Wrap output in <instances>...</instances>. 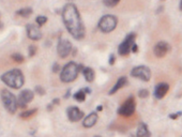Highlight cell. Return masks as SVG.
Segmentation results:
<instances>
[{
	"label": "cell",
	"instance_id": "cell-1",
	"mask_svg": "<svg viewBox=\"0 0 182 137\" xmlns=\"http://www.w3.org/2000/svg\"><path fill=\"white\" fill-rule=\"evenodd\" d=\"M62 20L67 30L75 40H82L85 37V26L79 11L74 3H67L62 9Z\"/></svg>",
	"mask_w": 182,
	"mask_h": 137
},
{
	"label": "cell",
	"instance_id": "cell-2",
	"mask_svg": "<svg viewBox=\"0 0 182 137\" xmlns=\"http://www.w3.org/2000/svg\"><path fill=\"white\" fill-rule=\"evenodd\" d=\"M0 78L7 86H9L12 89H20L24 86L25 82L24 74L18 69H13L11 71L6 72L4 74L1 75Z\"/></svg>",
	"mask_w": 182,
	"mask_h": 137
},
{
	"label": "cell",
	"instance_id": "cell-3",
	"mask_svg": "<svg viewBox=\"0 0 182 137\" xmlns=\"http://www.w3.org/2000/svg\"><path fill=\"white\" fill-rule=\"evenodd\" d=\"M80 68H82L80 64L78 66V64L73 62V61L67 63L61 70V73H60L61 82H66V84H69V82H74L75 79L77 78V76H78Z\"/></svg>",
	"mask_w": 182,
	"mask_h": 137
},
{
	"label": "cell",
	"instance_id": "cell-4",
	"mask_svg": "<svg viewBox=\"0 0 182 137\" xmlns=\"http://www.w3.org/2000/svg\"><path fill=\"white\" fill-rule=\"evenodd\" d=\"M0 97L1 101L3 103L4 108L11 113H15L17 110V99L12 92H10L8 89H2L0 92Z\"/></svg>",
	"mask_w": 182,
	"mask_h": 137
},
{
	"label": "cell",
	"instance_id": "cell-5",
	"mask_svg": "<svg viewBox=\"0 0 182 137\" xmlns=\"http://www.w3.org/2000/svg\"><path fill=\"white\" fill-rule=\"evenodd\" d=\"M117 25H118V18L115 15H104L102 18L99 22V29L103 33H110L111 31L116 29Z\"/></svg>",
	"mask_w": 182,
	"mask_h": 137
},
{
	"label": "cell",
	"instance_id": "cell-6",
	"mask_svg": "<svg viewBox=\"0 0 182 137\" xmlns=\"http://www.w3.org/2000/svg\"><path fill=\"white\" fill-rule=\"evenodd\" d=\"M136 109V102L134 97H130L123 102L120 107L118 108V113L122 117H131Z\"/></svg>",
	"mask_w": 182,
	"mask_h": 137
},
{
	"label": "cell",
	"instance_id": "cell-7",
	"mask_svg": "<svg viewBox=\"0 0 182 137\" xmlns=\"http://www.w3.org/2000/svg\"><path fill=\"white\" fill-rule=\"evenodd\" d=\"M135 40H136V34L134 32H131L124 38V40L122 41L121 44L118 47V53L120 56H127L131 51L132 45L135 43Z\"/></svg>",
	"mask_w": 182,
	"mask_h": 137
},
{
	"label": "cell",
	"instance_id": "cell-8",
	"mask_svg": "<svg viewBox=\"0 0 182 137\" xmlns=\"http://www.w3.org/2000/svg\"><path fill=\"white\" fill-rule=\"evenodd\" d=\"M131 76L138 78L142 82H149L151 78V71L146 66H138L133 68L131 71Z\"/></svg>",
	"mask_w": 182,
	"mask_h": 137
},
{
	"label": "cell",
	"instance_id": "cell-9",
	"mask_svg": "<svg viewBox=\"0 0 182 137\" xmlns=\"http://www.w3.org/2000/svg\"><path fill=\"white\" fill-rule=\"evenodd\" d=\"M33 97H35V92L33 91H31L29 89L23 90V91L19 93V95H18L17 107L22 108V109H25V108L27 107V105L33 100Z\"/></svg>",
	"mask_w": 182,
	"mask_h": 137
},
{
	"label": "cell",
	"instance_id": "cell-10",
	"mask_svg": "<svg viewBox=\"0 0 182 137\" xmlns=\"http://www.w3.org/2000/svg\"><path fill=\"white\" fill-rule=\"evenodd\" d=\"M72 51V44L69 40L66 39H61L59 40L58 45H57V53L60 58L64 59L71 54Z\"/></svg>",
	"mask_w": 182,
	"mask_h": 137
},
{
	"label": "cell",
	"instance_id": "cell-11",
	"mask_svg": "<svg viewBox=\"0 0 182 137\" xmlns=\"http://www.w3.org/2000/svg\"><path fill=\"white\" fill-rule=\"evenodd\" d=\"M169 50H170V45L167 42H165V41L158 42L157 45L154 46V48H153V53H154V55L157 56L158 58H163V57H165L168 53H169Z\"/></svg>",
	"mask_w": 182,
	"mask_h": 137
},
{
	"label": "cell",
	"instance_id": "cell-12",
	"mask_svg": "<svg viewBox=\"0 0 182 137\" xmlns=\"http://www.w3.org/2000/svg\"><path fill=\"white\" fill-rule=\"evenodd\" d=\"M67 118L71 122H77L84 118V112L76 106H71L67 109Z\"/></svg>",
	"mask_w": 182,
	"mask_h": 137
},
{
	"label": "cell",
	"instance_id": "cell-13",
	"mask_svg": "<svg viewBox=\"0 0 182 137\" xmlns=\"http://www.w3.org/2000/svg\"><path fill=\"white\" fill-rule=\"evenodd\" d=\"M26 31H27V35L30 40L39 41L42 39V31H41L39 26H35L33 24H28L27 27H26Z\"/></svg>",
	"mask_w": 182,
	"mask_h": 137
},
{
	"label": "cell",
	"instance_id": "cell-14",
	"mask_svg": "<svg viewBox=\"0 0 182 137\" xmlns=\"http://www.w3.org/2000/svg\"><path fill=\"white\" fill-rule=\"evenodd\" d=\"M168 90H169V85L166 84V82H160L154 88V92H153L154 97L158 100L163 99L166 95V93L168 92Z\"/></svg>",
	"mask_w": 182,
	"mask_h": 137
},
{
	"label": "cell",
	"instance_id": "cell-15",
	"mask_svg": "<svg viewBox=\"0 0 182 137\" xmlns=\"http://www.w3.org/2000/svg\"><path fill=\"white\" fill-rule=\"evenodd\" d=\"M98 120H99L98 113L95 112H93V113H89V115L84 119V121H83V125H84L86 129H91L97 124Z\"/></svg>",
	"mask_w": 182,
	"mask_h": 137
},
{
	"label": "cell",
	"instance_id": "cell-16",
	"mask_svg": "<svg viewBox=\"0 0 182 137\" xmlns=\"http://www.w3.org/2000/svg\"><path fill=\"white\" fill-rule=\"evenodd\" d=\"M127 85V78L126 76H121L119 77V79L117 81V82L115 84V86H113V88H111L110 90H109V95H113L115 94L118 90H120L121 88H123L124 86H126Z\"/></svg>",
	"mask_w": 182,
	"mask_h": 137
},
{
	"label": "cell",
	"instance_id": "cell-17",
	"mask_svg": "<svg viewBox=\"0 0 182 137\" xmlns=\"http://www.w3.org/2000/svg\"><path fill=\"white\" fill-rule=\"evenodd\" d=\"M136 135L138 137H149L151 134H150L149 130H148V125L144 122H140L138 124V128H137V133Z\"/></svg>",
	"mask_w": 182,
	"mask_h": 137
},
{
	"label": "cell",
	"instance_id": "cell-18",
	"mask_svg": "<svg viewBox=\"0 0 182 137\" xmlns=\"http://www.w3.org/2000/svg\"><path fill=\"white\" fill-rule=\"evenodd\" d=\"M83 74H84L85 79L88 82H92L94 81L95 73H94V71H93V69L90 68V66H86V68L83 69Z\"/></svg>",
	"mask_w": 182,
	"mask_h": 137
},
{
	"label": "cell",
	"instance_id": "cell-19",
	"mask_svg": "<svg viewBox=\"0 0 182 137\" xmlns=\"http://www.w3.org/2000/svg\"><path fill=\"white\" fill-rule=\"evenodd\" d=\"M32 9L31 8H23V9L18 10V11H16V15H18V16L20 17H24V18H26V17H29L31 14H32Z\"/></svg>",
	"mask_w": 182,
	"mask_h": 137
},
{
	"label": "cell",
	"instance_id": "cell-20",
	"mask_svg": "<svg viewBox=\"0 0 182 137\" xmlns=\"http://www.w3.org/2000/svg\"><path fill=\"white\" fill-rule=\"evenodd\" d=\"M36 112H38V108H32V109L25 110V112H22L19 113V117L22 119H28V118L32 117L35 113H36Z\"/></svg>",
	"mask_w": 182,
	"mask_h": 137
},
{
	"label": "cell",
	"instance_id": "cell-21",
	"mask_svg": "<svg viewBox=\"0 0 182 137\" xmlns=\"http://www.w3.org/2000/svg\"><path fill=\"white\" fill-rule=\"evenodd\" d=\"M86 95H87V93L84 91V89H80L74 94V99L76 100L77 102L83 103V102H85V100H86Z\"/></svg>",
	"mask_w": 182,
	"mask_h": 137
},
{
	"label": "cell",
	"instance_id": "cell-22",
	"mask_svg": "<svg viewBox=\"0 0 182 137\" xmlns=\"http://www.w3.org/2000/svg\"><path fill=\"white\" fill-rule=\"evenodd\" d=\"M11 58H12V60H14L15 62H18V63L24 62V60H25L24 56H23L22 54H18V53L12 54V55H11Z\"/></svg>",
	"mask_w": 182,
	"mask_h": 137
},
{
	"label": "cell",
	"instance_id": "cell-23",
	"mask_svg": "<svg viewBox=\"0 0 182 137\" xmlns=\"http://www.w3.org/2000/svg\"><path fill=\"white\" fill-rule=\"evenodd\" d=\"M46 22H47V17L43 16V15H39V16L35 18V23L39 27H41V26H43L44 24H46Z\"/></svg>",
	"mask_w": 182,
	"mask_h": 137
},
{
	"label": "cell",
	"instance_id": "cell-24",
	"mask_svg": "<svg viewBox=\"0 0 182 137\" xmlns=\"http://www.w3.org/2000/svg\"><path fill=\"white\" fill-rule=\"evenodd\" d=\"M138 97L140 99H146L149 97V91L147 89H140L138 91Z\"/></svg>",
	"mask_w": 182,
	"mask_h": 137
},
{
	"label": "cell",
	"instance_id": "cell-25",
	"mask_svg": "<svg viewBox=\"0 0 182 137\" xmlns=\"http://www.w3.org/2000/svg\"><path fill=\"white\" fill-rule=\"evenodd\" d=\"M35 92L36 94H39V95H44V94H45V90H44V88H42L41 86H35Z\"/></svg>",
	"mask_w": 182,
	"mask_h": 137
},
{
	"label": "cell",
	"instance_id": "cell-26",
	"mask_svg": "<svg viewBox=\"0 0 182 137\" xmlns=\"http://www.w3.org/2000/svg\"><path fill=\"white\" fill-rule=\"evenodd\" d=\"M35 54H36V47H35V45H30L29 46V57L35 56Z\"/></svg>",
	"mask_w": 182,
	"mask_h": 137
},
{
	"label": "cell",
	"instance_id": "cell-27",
	"mask_svg": "<svg viewBox=\"0 0 182 137\" xmlns=\"http://www.w3.org/2000/svg\"><path fill=\"white\" fill-rule=\"evenodd\" d=\"M103 3L105 4L106 7H108V8H113V7L117 6L115 2L113 1V0H103Z\"/></svg>",
	"mask_w": 182,
	"mask_h": 137
},
{
	"label": "cell",
	"instance_id": "cell-28",
	"mask_svg": "<svg viewBox=\"0 0 182 137\" xmlns=\"http://www.w3.org/2000/svg\"><path fill=\"white\" fill-rule=\"evenodd\" d=\"M60 66H59L58 63H54V66H53V72L54 73H57V72H59V70H60Z\"/></svg>",
	"mask_w": 182,
	"mask_h": 137
},
{
	"label": "cell",
	"instance_id": "cell-29",
	"mask_svg": "<svg viewBox=\"0 0 182 137\" xmlns=\"http://www.w3.org/2000/svg\"><path fill=\"white\" fill-rule=\"evenodd\" d=\"M115 61H116V57H115V55H110V56H109V61H108V63L110 64V66H113V64L115 63Z\"/></svg>",
	"mask_w": 182,
	"mask_h": 137
},
{
	"label": "cell",
	"instance_id": "cell-30",
	"mask_svg": "<svg viewBox=\"0 0 182 137\" xmlns=\"http://www.w3.org/2000/svg\"><path fill=\"white\" fill-rule=\"evenodd\" d=\"M131 51H132V53H137V51H138V46H137V44H136V43H134L133 45H132Z\"/></svg>",
	"mask_w": 182,
	"mask_h": 137
},
{
	"label": "cell",
	"instance_id": "cell-31",
	"mask_svg": "<svg viewBox=\"0 0 182 137\" xmlns=\"http://www.w3.org/2000/svg\"><path fill=\"white\" fill-rule=\"evenodd\" d=\"M182 113H170L169 115V118L170 119H177L179 117V116H181Z\"/></svg>",
	"mask_w": 182,
	"mask_h": 137
},
{
	"label": "cell",
	"instance_id": "cell-32",
	"mask_svg": "<svg viewBox=\"0 0 182 137\" xmlns=\"http://www.w3.org/2000/svg\"><path fill=\"white\" fill-rule=\"evenodd\" d=\"M59 102H60V100L59 99H55V100H53V102H51V105H58Z\"/></svg>",
	"mask_w": 182,
	"mask_h": 137
},
{
	"label": "cell",
	"instance_id": "cell-33",
	"mask_svg": "<svg viewBox=\"0 0 182 137\" xmlns=\"http://www.w3.org/2000/svg\"><path fill=\"white\" fill-rule=\"evenodd\" d=\"M70 93H71V90H67V94L64 95V97H66V99H67V97H70Z\"/></svg>",
	"mask_w": 182,
	"mask_h": 137
},
{
	"label": "cell",
	"instance_id": "cell-34",
	"mask_svg": "<svg viewBox=\"0 0 182 137\" xmlns=\"http://www.w3.org/2000/svg\"><path fill=\"white\" fill-rule=\"evenodd\" d=\"M103 109V106H98V107H97V110H98V112H101V110H102Z\"/></svg>",
	"mask_w": 182,
	"mask_h": 137
},
{
	"label": "cell",
	"instance_id": "cell-35",
	"mask_svg": "<svg viewBox=\"0 0 182 137\" xmlns=\"http://www.w3.org/2000/svg\"><path fill=\"white\" fill-rule=\"evenodd\" d=\"M113 1L115 2L116 4H118V3H119V1H120V0H113Z\"/></svg>",
	"mask_w": 182,
	"mask_h": 137
},
{
	"label": "cell",
	"instance_id": "cell-36",
	"mask_svg": "<svg viewBox=\"0 0 182 137\" xmlns=\"http://www.w3.org/2000/svg\"><path fill=\"white\" fill-rule=\"evenodd\" d=\"M180 10H181V11H182V0H181V1H180Z\"/></svg>",
	"mask_w": 182,
	"mask_h": 137
}]
</instances>
